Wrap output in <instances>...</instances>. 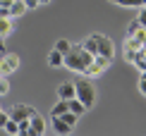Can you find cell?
I'll return each mask as SVG.
<instances>
[{
  "label": "cell",
  "mask_w": 146,
  "mask_h": 136,
  "mask_svg": "<svg viewBox=\"0 0 146 136\" xmlns=\"http://www.w3.org/2000/svg\"><path fill=\"white\" fill-rule=\"evenodd\" d=\"M139 26H141V24H139V19H132L129 24H127V29H125V36H134V34L139 31Z\"/></svg>",
  "instance_id": "19"
},
{
  "label": "cell",
  "mask_w": 146,
  "mask_h": 136,
  "mask_svg": "<svg viewBox=\"0 0 146 136\" xmlns=\"http://www.w3.org/2000/svg\"><path fill=\"white\" fill-rule=\"evenodd\" d=\"M115 5H120V7H144L146 0H113Z\"/></svg>",
  "instance_id": "15"
},
{
  "label": "cell",
  "mask_w": 146,
  "mask_h": 136,
  "mask_svg": "<svg viewBox=\"0 0 146 136\" xmlns=\"http://www.w3.org/2000/svg\"><path fill=\"white\" fill-rule=\"evenodd\" d=\"M10 93V84H7V77L5 74H0V98L3 96H7Z\"/></svg>",
  "instance_id": "20"
},
{
  "label": "cell",
  "mask_w": 146,
  "mask_h": 136,
  "mask_svg": "<svg viewBox=\"0 0 146 136\" xmlns=\"http://www.w3.org/2000/svg\"><path fill=\"white\" fill-rule=\"evenodd\" d=\"M48 67H53V69H60V67H65V55L53 48V50L48 53Z\"/></svg>",
  "instance_id": "10"
},
{
  "label": "cell",
  "mask_w": 146,
  "mask_h": 136,
  "mask_svg": "<svg viewBox=\"0 0 146 136\" xmlns=\"http://www.w3.org/2000/svg\"><path fill=\"white\" fill-rule=\"evenodd\" d=\"M96 36V55H106V57H115V46H113V41L108 38V36H103V34H94Z\"/></svg>",
  "instance_id": "5"
},
{
  "label": "cell",
  "mask_w": 146,
  "mask_h": 136,
  "mask_svg": "<svg viewBox=\"0 0 146 136\" xmlns=\"http://www.w3.org/2000/svg\"><path fill=\"white\" fill-rule=\"evenodd\" d=\"M50 119H53V129H55V134H62L65 136V134H72V129H74L65 117H50Z\"/></svg>",
  "instance_id": "9"
},
{
  "label": "cell",
  "mask_w": 146,
  "mask_h": 136,
  "mask_svg": "<svg viewBox=\"0 0 146 136\" xmlns=\"http://www.w3.org/2000/svg\"><path fill=\"white\" fill-rule=\"evenodd\" d=\"M67 103H70V112H74L77 117H82V115H84V112L89 110L86 105H84L82 100H79V98H72V100H67Z\"/></svg>",
  "instance_id": "13"
},
{
  "label": "cell",
  "mask_w": 146,
  "mask_h": 136,
  "mask_svg": "<svg viewBox=\"0 0 146 136\" xmlns=\"http://www.w3.org/2000/svg\"><path fill=\"white\" fill-rule=\"evenodd\" d=\"M77 98L86 105L89 110L96 105V88H94V84H91L86 77H82V79L77 81Z\"/></svg>",
  "instance_id": "2"
},
{
  "label": "cell",
  "mask_w": 146,
  "mask_h": 136,
  "mask_svg": "<svg viewBox=\"0 0 146 136\" xmlns=\"http://www.w3.org/2000/svg\"><path fill=\"white\" fill-rule=\"evenodd\" d=\"M141 43H139L134 36H125V50H139Z\"/></svg>",
  "instance_id": "16"
},
{
  "label": "cell",
  "mask_w": 146,
  "mask_h": 136,
  "mask_svg": "<svg viewBox=\"0 0 146 136\" xmlns=\"http://www.w3.org/2000/svg\"><path fill=\"white\" fill-rule=\"evenodd\" d=\"M137 19H139V24H141V26H146V5H144V10L139 12V17H137Z\"/></svg>",
  "instance_id": "23"
},
{
  "label": "cell",
  "mask_w": 146,
  "mask_h": 136,
  "mask_svg": "<svg viewBox=\"0 0 146 136\" xmlns=\"http://www.w3.org/2000/svg\"><path fill=\"white\" fill-rule=\"evenodd\" d=\"M70 48H72V43H70L67 38H60V41H55V50H60L62 55H67V53H70Z\"/></svg>",
  "instance_id": "18"
},
{
  "label": "cell",
  "mask_w": 146,
  "mask_h": 136,
  "mask_svg": "<svg viewBox=\"0 0 146 136\" xmlns=\"http://www.w3.org/2000/svg\"><path fill=\"white\" fill-rule=\"evenodd\" d=\"M0 110H3V108H0Z\"/></svg>",
  "instance_id": "31"
},
{
  "label": "cell",
  "mask_w": 146,
  "mask_h": 136,
  "mask_svg": "<svg viewBox=\"0 0 146 136\" xmlns=\"http://www.w3.org/2000/svg\"><path fill=\"white\" fill-rule=\"evenodd\" d=\"M12 29H15V24H12V17H0V38H7L12 34Z\"/></svg>",
  "instance_id": "11"
},
{
  "label": "cell",
  "mask_w": 146,
  "mask_h": 136,
  "mask_svg": "<svg viewBox=\"0 0 146 136\" xmlns=\"http://www.w3.org/2000/svg\"><path fill=\"white\" fill-rule=\"evenodd\" d=\"M27 10H29V7H27V3H24V0H15V3H12V7H10V17H12V19H17V17H22Z\"/></svg>",
  "instance_id": "12"
},
{
  "label": "cell",
  "mask_w": 146,
  "mask_h": 136,
  "mask_svg": "<svg viewBox=\"0 0 146 136\" xmlns=\"http://www.w3.org/2000/svg\"><path fill=\"white\" fill-rule=\"evenodd\" d=\"M19 69V55L17 53H5L3 60H0V74H5V77H10L12 72Z\"/></svg>",
  "instance_id": "4"
},
{
  "label": "cell",
  "mask_w": 146,
  "mask_h": 136,
  "mask_svg": "<svg viewBox=\"0 0 146 136\" xmlns=\"http://www.w3.org/2000/svg\"><path fill=\"white\" fill-rule=\"evenodd\" d=\"M36 112V108H31V105H15V108L10 110V117L15 122H22V119H29Z\"/></svg>",
  "instance_id": "6"
},
{
  "label": "cell",
  "mask_w": 146,
  "mask_h": 136,
  "mask_svg": "<svg viewBox=\"0 0 146 136\" xmlns=\"http://www.w3.org/2000/svg\"><path fill=\"white\" fill-rule=\"evenodd\" d=\"M0 17H10V10L7 7H0Z\"/></svg>",
  "instance_id": "27"
},
{
  "label": "cell",
  "mask_w": 146,
  "mask_h": 136,
  "mask_svg": "<svg viewBox=\"0 0 146 136\" xmlns=\"http://www.w3.org/2000/svg\"><path fill=\"white\" fill-rule=\"evenodd\" d=\"M58 98H62V100L77 98V81H62L58 86Z\"/></svg>",
  "instance_id": "7"
},
{
  "label": "cell",
  "mask_w": 146,
  "mask_h": 136,
  "mask_svg": "<svg viewBox=\"0 0 146 136\" xmlns=\"http://www.w3.org/2000/svg\"><path fill=\"white\" fill-rule=\"evenodd\" d=\"M19 134L22 136H31V122H29V119H22L19 122Z\"/></svg>",
  "instance_id": "21"
},
{
  "label": "cell",
  "mask_w": 146,
  "mask_h": 136,
  "mask_svg": "<svg viewBox=\"0 0 146 136\" xmlns=\"http://www.w3.org/2000/svg\"><path fill=\"white\" fill-rule=\"evenodd\" d=\"M0 53H3V55L7 53V50H5V41H3V38H0Z\"/></svg>",
  "instance_id": "28"
},
{
  "label": "cell",
  "mask_w": 146,
  "mask_h": 136,
  "mask_svg": "<svg viewBox=\"0 0 146 136\" xmlns=\"http://www.w3.org/2000/svg\"><path fill=\"white\" fill-rule=\"evenodd\" d=\"M24 3H27V7H29V10H36V7L41 5V0H24Z\"/></svg>",
  "instance_id": "24"
},
{
  "label": "cell",
  "mask_w": 146,
  "mask_h": 136,
  "mask_svg": "<svg viewBox=\"0 0 146 136\" xmlns=\"http://www.w3.org/2000/svg\"><path fill=\"white\" fill-rule=\"evenodd\" d=\"M7 119H10V112H5V110H0V129H3L5 124H7Z\"/></svg>",
  "instance_id": "22"
},
{
  "label": "cell",
  "mask_w": 146,
  "mask_h": 136,
  "mask_svg": "<svg viewBox=\"0 0 146 136\" xmlns=\"http://www.w3.org/2000/svg\"><path fill=\"white\" fill-rule=\"evenodd\" d=\"M110 62H113V60H110V57H106V55H94V62L86 67V72H84L82 77H86V79H96V77H101V74L106 72L108 67H110Z\"/></svg>",
  "instance_id": "3"
},
{
  "label": "cell",
  "mask_w": 146,
  "mask_h": 136,
  "mask_svg": "<svg viewBox=\"0 0 146 136\" xmlns=\"http://www.w3.org/2000/svg\"><path fill=\"white\" fill-rule=\"evenodd\" d=\"M29 122H31V136H41V134H46V119H43L38 112H34L31 117H29Z\"/></svg>",
  "instance_id": "8"
},
{
  "label": "cell",
  "mask_w": 146,
  "mask_h": 136,
  "mask_svg": "<svg viewBox=\"0 0 146 136\" xmlns=\"http://www.w3.org/2000/svg\"><path fill=\"white\" fill-rule=\"evenodd\" d=\"M70 110V103L67 100H62V98H60V100L53 105V110H50V117H60V115H65Z\"/></svg>",
  "instance_id": "14"
},
{
  "label": "cell",
  "mask_w": 146,
  "mask_h": 136,
  "mask_svg": "<svg viewBox=\"0 0 146 136\" xmlns=\"http://www.w3.org/2000/svg\"><path fill=\"white\" fill-rule=\"evenodd\" d=\"M108 3H113V0H108Z\"/></svg>",
  "instance_id": "30"
},
{
  "label": "cell",
  "mask_w": 146,
  "mask_h": 136,
  "mask_svg": "<svg viewBox=\"0 0 146 136\" xmlns=\"http://www.w3.org/2000/svg\"><path fill=\"white\" fill-rule=\"evenodd\" d=\"M139 91H141V96H146V77L139 79Z\"/></svg>",
  "instance_id": "25"
},
{
  "label": "cell",
  "mask_w": 146,
  "mask_h": 136,
  "mask_svg": "<svg viewBox=\"0 0 146 136\" xmlns=\"http://www.w3.org/2000/svg\"><path fill=\"white\" fill-rule=\"evenodd\" d=\"M3 131H5V134H19V122H15V119L10 117V119H7V124L3 127Z\"/></svg>",
  "instance_id": "17"
},
{
  "label": "cell",
  "mask_w": 146,
  "mask_h": 136,
  "mask_svg": "<svg viewBox=\"0 0 146 136\" xmlns=\"http://www.w3.org/2000/svg\"><path fill=\"white\" fill-rule=\"evenodd\" d=\"M91 62H94V55H91L82 43H79V46H72L70 53L65 55V67L72 69V72H77V74H84Z\"/></svg>",
  "instance_id": "1"
},
{
  "label": "cell",
  "mask_w": 146,
  "mask_h": 136,
  "mask_svg": "<svg viewBox=\"0 0 146 136\" xmlns=\"http://www.w3.org/2000/svg\"><path fill=\"white\" fill-rule=\"evenodd\" d=\"M12 3H15V0H0V7H7V10H10Z\"/></svg>",
  "instance_id": "26"
},
{
  "label": "cell",
  "mask_w": 146,
  "mask_h": 136,
  "mask_svg": "<svg viewBox=\"0 0 146 136\" xmlns=\"http://www.w3.org/2000/svg\"><path fill=\"white\" fill-rule=\"evenodd\" d=\"M46 3H50V0H41V5H46Z\"/></svg>",
  "instance_id": "29"
}]
</instances>
